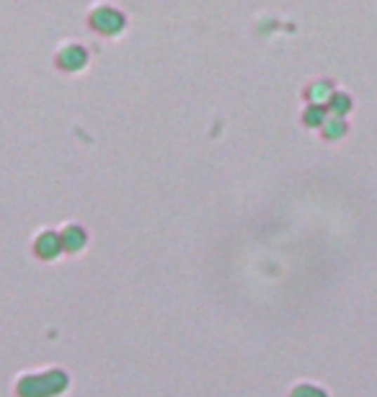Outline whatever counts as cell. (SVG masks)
I'll return each mask as SVG.
<instances>
[{
	"instance_id": "cell-2",
	"label": "cell",
	"mask_w": 377,
	"mask_h": 397,
	"mask_svg": "<svg viewBox=\"0 0 377 397\" xmlns=\"http://www.w3.org/2000/svg\"><path fill=\"white\" fill-rule=\"evenodd\" d=\"M91 24L93 29L101 34H117L124 29V16H121L117 8H109V6H101L91 13Z\"/></svg>"
},
{
	"instance_id": "cell-3",
	"label": "cell",
	"mask_w": 377,
	"mask_h": 397,
	"mask_svg": "<svg viewBox=\"0 0 377 397\" xmlns=\"http://www.w3.org/2000/svg\"><path fill=\"white\" fill-rule=\"evenodd\" d=\"M34 248H37V255H39V258L52 261V258H57L60 250L65 248L62 235H57V232H41L39 238H37V243H34Z\"/></svg>"
},
{
	"instance_id": "cell-1",
	"label": "cell",
	"mask_w": 377,
	"mask_h": 397,
	"mask_svg": "<svg viewBox=\"0 0 377 397\" xmlns=\"http://www.w3.org/2000/svg\"><path fill=\"white\" fill-rule=\"evenodd\" d=\"M67 387V374L60 369H49L44 374H29L18 382V395L21 397H55Z\"/></svg>"
},
{
	"instance_id": "cell-4",
	"label": "cell",
	"mask_w": 377,
	"mask_h": 397,
	"mask_svg": "<svg viewBox=\"0 0 377 397\" xmlns=\"http://www.w3.org/2000/svg\"><path fill=\"white\" fill-rule=\"evenodd\" d=\"M60 65H62L65 70H81V67H86V62H88V55H86V49L78 47V44H70V47H65L62 52H60Z\"/></svg>"
},
{
	"instance_id": "cell-5",
	"label": "cell",
	"mask_w": 377,
	"mask_h": 397,
	"mask_svg": "<svg viewBox=\"0 0 377 397\" xmlns=\"http://www.w3.org/2000/svg\"><path fill=\"white\" fill-rule=\"evenodd\" d=\"M62 245L65 250H81L86 245V230L78 224H67L62 230Z\"/></svg>"
}]
</instances>
